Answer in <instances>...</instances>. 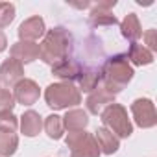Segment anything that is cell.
Segmentation results:
<instances>
[{
	"instance_id": "11",
	"label": "cell",
	"mask_w": 157,
	"mask_h": 157,
	"mask_svg": "<svg viewBox=\"0 0 157 157\" xmlns=\"http://www.w3.org/2000/svg\"><path fill=\"white\" fill-rule=\"evenodd\" d=\"M117 6V0H107V2H98L91 11V24L93 26H115L118 24L117 17L111 13V8Z\"/></svg>"
},
{
	"instance_id": "18",
	"label": "cell",
	"mask_w": 157,
	"mask_h": 157,
	"mask_svg": "<svg viewBox=\"0 0 157 157\" xmlns=\"http://www.w3.org/2000/svg\"><path fill=\"white\" fill-rule=\"evenodd\" d=\"M126 56H128V61H129L131 67L133 65L146 67V65H151L153 63V52H150L144 44H139V43H131Z\"/></svg>"
},
{
	"instance_id": "25",
	"label": "cell",
	"mask_w": 157,
	"mask_h": 157,
	"mask_svg": "<svg viewBox=\"0 0 157 157\" xmlns=\"http://www.w3.org/2000/svg\"><path fill=\"white\" fill-rule=\"evenodd\" d=\"M142 39H144V43L148 44L146 48L150 50V52H155L157 50V32L151 28V30H146L144 33H142Z\"/></svg>"
},
{
	"instance_id": "7",
	"label": "cell",
	"mask_w": 157,
	"mask_h": 157,
	"mask_svg": "<svg viewBox=\"0 0 157 157\" xmlns=\"http://www.w3.org/2000/svg\"><path fill=\"white\" fill-rule=\"evenodd\" d=\"M41 96V89L39 85L30 80V78H22V80L13 87V98L17 104H22V105H33Z\"/></svg>"
},
{
	"instance_id": "4",
	"label": "cell",
	"mask_w": 157,
	"mask_h": 157,
	"mask_svg": "<svg viewBox=\"0 0 157 157\" xmlns=\"http://www.w3.org/2000/svg\"><path fill=\"white\" fill-rule=\"evenodd\" d=\"M100 120L117 139H128L133 133V124L128 117V109L122 104H111L100 113Z\"/></svg>"
},
{
	"instance_id": "12",
	"label": "cell",
	"mask_w": 157,
	"mask_h": 157,
	"mask_svg": "<svg viewBox=\"0 0 157 157\" xmlns=\"http://www.w3.org/2000/svg\"><path fill=\"white\" fill-rule=\"evenodd\" d=\"M10 54L13 59H17L19 63H33L35 59H39V44L32 43V41H17L15 44H11Z\"/></svg>"
},
{
	"instance_id": "26",
	"label": "cell",
	"mask_w": 157,
	"mask_h": 157,
	"mask_svg": "<svg viewBox=\"0 0 157 157\" xmlns=\"http://www.w3.org/2000/svg\"><path fill=\"white\" fill-rule=\"evenodd\" d=\"M6 48H8V39H6V33L0 30V54H2Z\"/></svg>"
},
{
	"instance_id": "13",
	"label": "cell",
	"mask_w": 157,
	"mask_h": 157,
	"mask_svg": "<svg viewBox=\"0 0 157 157\" xmlns=\"http://www.w3.org/2000/svg\"><path fill=\"white\" fill-rule=\"evenodd\" d=\"M80 72H82V65L78 61H72V59H65V61L52 67V74L67 83H74L78 80V76H80Z\"/></svg>"
},
{
	"instance_id": "1",
	"label": "cell",
	"mask_w": 157,
	"mask_h": 157,
	"mask_svg": "<svg viewBox=\"0 0 157 157\" xmlns=\"http://www.w3.org/2000/svg\"><path fill=\"white\" fill-rule=\"evenodd\" d=\"M135 70L128 61L126 54H117L105 59L102 70H100V82L105 91L111 94H118L124 91V87L133 80Z\"/></svg>"
},
{
	"instance_id": "23",
	"label": "cell",
	"mask_w": 157,
	"mask_h": 157,
	"mask_svg": "<svg viewBox=\"0 0 157 157\" xmlns=\"http://www.w3.org/2000/svg\"><path fill=\"white\" fill-rule=\"evenodd\" d=\"M17 128H19V118L13 115V111H2L0 113V129L17 133Z\"/></svg>"
},
{
	"instance_id": "5",
	"label": "cell",
	"mask_w": 157,
	"mask_h": 157,
	"mask_svg": "<svg viewBox=\"0 0 157 157\" xmlns=\"http://www.w3.org/2000/svg\"><path fill=\"white\" fill-rule=\"evenodd\" d=\"M70 157H100V148L93 133L89 131H72L65 139Z\"/></svg>"
},
{
	"instance_id": "14",
	"label": "cell",
	"mask_w": 157,
	"mask_h": 157,
	"mask_svg": "<svg viewBox=\"0 0 157 157\" xmlns=\"http://www.w3.org/2000/svg\"><path fill=\"white\" fill-rule=\"evenodd\" d=\"M63 118V128L72 133V131H83L87 126H89V113L83 111V109H68Z\"/></svg>"
},
{
	"instance_id": "3",
	"label": "cell",
	"mask_w": 157,
	"mask_h": 157,
	"mask_svg": "<svg viewBox=\"0 0 157 157\" xmlns=\"http://www.w3.org/2000/svg\"><path fill=\"white\" fill-rule=\"evenodd\" d=\"M44 102L54 111H61V109L68 111V107H76L82 104V93L78 91L74 83L57 82V83H50L44 89Z\"/></svg>"
},
{
	"instance_id": "9",
	"label": "cell",
	"mask_w": 157,
	"mask_h": 157,
	"mask_svg": "<svg viewBox=\"0 0 157 157\" xmlns=\"http://www.w3.org/2000/svg\"><path fill=\"white\" fill-rule=\"evenodd\" d=\"M22 78H24V65L22 63H19L13 57L2 61V65H0V83H4L8 87H15Z\"/></svg>"
},
{
	"instance_id": "16",
	"label": "cell",
	"mask_w": 157,
	"mask_h": 157,
	"mask_svg": "<svg viewBox=\"0 0 157 157\" xmlns=\"http://www.w3.org/2000/svg\"><path fill=\"white\" fill-rule=\"evenodd\" d=\"M94 139L98 142V148H100V153H105V155H113L118 151L120 148V139H117L109 129L105 128H98L96 133H94Z\"/></svg>"
},
{
	"instance_id": "2",
	"label": "cell",
	"mask_w": 157,
	"mask_h": 157,
	"mask_svg": "<svg viewBox=\"0 0 157 157\" xmlns=\"http://www.w3.org/2000/svg\"><path fill=\"white\" fill-rule=\"evenodd\" d=\"M72 33L65 28V26H54L52 30H48L43 37V43L39 44V57L54 67L65 59H68V52L72 48Z\"/></svg>"
},
{
	"instance_id": "6",
	"label": "cell",
	"mask_w": 157,
	"mask_h": 157,
	"mask_svg": "<svg viewBox=\"0 0 157 157\" xmlns=\"http://www.w3.org/2000/svg\"><path fill=\"white\" fill-rule=\"evenodd\" d=\"M131 115L133 120L139 128L142 129H150L157 124V113H155V105L150 98H137L131 104Z\"/></svg>"
},
{
	"instance_id": "15",
	"label": "cell",
	"mask_w": 157,
	"mask_h": 157,
	"mask_svg": "<svg viewBox=\"0 0 157 157\" xmlns=\"http://www.w3.org/2000/svg\"><path fill=\"white\" fill-rule=\"evenodd\" d=\"M43 129V117L33 111L28 109L22 117H21V131L24 137H37Z\"/></svg>"
},
{
	"instance_id": "19",
	"label": "cell",
	"mask_w": 157,
	"mask_h": 157,
	"mask_svg": "<svg viewBox=\"0 0 157 157\" xmlns=\"http://www.w3.org/2000/svg\"><path fill=\"white\" fill-rule=\"evenodd\" d=\"M78 91L83 93H93L98 83H100V70L96 68H82L80 76H78Z\"/></svg>"
},
{
	"instance_id": "22",
	"label": "cell",
	"mask_w": 157,
	"mask_h": 157,
	"mask_svg": "<svg viewBox=\"0 0 157 157\" xmlns=\"http://www.w3.org/2000/svg\"><path fill=\"white\" fill-rule=\"evenodd\" d=\"M15 19V4L11 2H0V28H6Z\"/></svg>"
},
{
	"instance_id": "17",
	"label": "cell",
	"mask_w": 157,
	"mask_h": 157,
	"mask_svg": "<svg viewBox=\"0 0 157 157\" xmlns=\"http://www.w3.org/2000/svg\"><path fill=\"white\" fill-rule=\"evenodd\" d=\"M120 33L124 39H128L131 43H137L142 37V26H140V21L135 13H128L124 17V21L120 22Z\"/></svg>"
},
{
	"instance_id": "8",
	"label": "cell",
	"mask_w": 157,
	"mask_h": 157,
	"mask_svg": "<svg viewBox=\"0 0 157 157\" xmlns=\"http://www.w3.org/2000/svg\"><path fill=\"white\" fill-rule=\"evenodd\" d=\"M17 33H19V41H32V43H35L37 39L44 37V33H46L44 19L39 17V15L26 19V21L19 26Z\"/></svg>"
},
{
	"instance_id": "20",
	"label": "cell",
	"mask_w": 157,
	"mask_h": 157,
	"mask_svg": "<svg viewBox=\"0 0 157 157\" xmlns=\"http://www.w3.org/2000/svg\"><path fill=\"white\" fill-rule=\"evenodd\" d=\"M17 148H19V135L15 131L0 129V155L11 157V155H15Z\"/></svg>"
},
{
	"instance_id": "10",
	"label": "cell",
	"mask_w": 157,
	"mask_h": 157,
	"mask_svg": "<svg viewBox=\"0 0 157 157\" xmlns=\"http://www.w3.org/2000/svg\"><path fill=\"white\" fill-rule=\"evenodd\" d=\"M111 104H115V94H111L104 87H96L93 93H89V96L85 100L87 113H91V115H100Z\"/></svg>"
},
{
	"instance_id": "21",
	"label": "cell",
	"mask_w": 157,
	"mask_h": 157,
	"mask_svg": "<svg viewBox=\"0 0 157 157\" xmlns=\"http://www.w3.org/2000/svg\"><path fill=\"white\" fill-rule=\"evenodd\" d=\"M43 128H44L46 135H48L50 139H54V140H59V139L63 137V133H65L63 118H61L59 115H56V113H54V115H48V117L44 118Z\"/></svg>"
},
{
	"instance_id": "24",
	"label": "cell",
	"mask_w": 157,
	"mask_h": 157,
	"mask_svg": "<svg viewBox=\"0 0 157 157\" xmlns=\"http://www.w3.org/2000/svg\"><path fill=\"white\" fill-rule=\"evenodd\" d=\"M15 107V98L10 89H0V113L2 111H11Z\"/></svg>"
}]
</instances>
